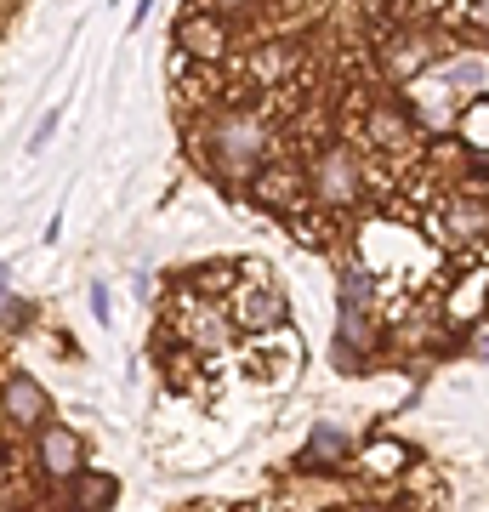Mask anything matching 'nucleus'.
<instances>
[{
  "label": "nucleus",
  "mask_w": 489,
  "mask_h": 512,
  "mask_svg": "<svg viewBox=\"0 0 489 512\" xmlns=\"http://www.w3.org/2000/svg\"><path fill=\"white\" fill-rule=\"evenodd\" d=\"M52 131H57V114H46V120H40V131H35V143H29V148H46V143H52Z\"/></svg>",
  "instance_id": "aec40b11"
},
{
  "label": "nucleus",
  "mask_w": 489,
  "mask_h": 512,
  "mask_svg": "<svg viewBox=\"0 0 489 512\" xmlns=\"http://www.w3.org/2000/svg\"><path fill=\"white\" fill-rule=\"evenodd\" d=\"M165 325H171V336H177V342L200 348L205 359H211V353H228V348H234V336H239L228 302H222V296L194 291L188 279H177V291L165 296Z\"/></svg>",
  "instance_id": "7ed1b4c3"
},
{
  "label": "nucleus",
  "mask_w": 489,
  "mask_h": 512,
  "mask_svg": "<svg viewBox=\"0 0 489 512\" xmlns=\"http://www.w3.org/2000/svg\"><path fill=\"white\" fill-rule=\"evenodd\" d=\"M393 495L410 501V507H450V484H444V473L433 461H410L399 473V484H393Z\"/></svg>",
  "instance_id": "ddd939ff"
},
{
  "label": "nucleus",
  "mask_w": 489,
  "mask_h": 512,
  "mask_svg": "<svg viewBox=\"0 0 489 512\" xmlns=\"http://www.w3.org/2000/svg\"><path fill=\"white\" fill-rule=\"evenodd\" d=\"M200 143H205V171H211L217 183L251 188V177L273 154V126H268V114L239 109L234 103V109H217L211 120H205Z\"/></svg>",
  "instance_id": "f257e3e1"
},
{
  "label": "nucleus",
  "mask_w": 489,
  "mask_h": 512,
  "mask_svg": "<svg viewBox=\"0 0 489 512\" xmlns=\"http://www.w3.org/2000/svg\"><path fill=\"white\" fill-rule=\"evenodd\" d=\"M484 319H489V302H484Z\"/></svg>",
  "instance_id": "4be33fe9"
},
{
  "label": "nucleus",
  "mask_w": 489,
  "mask_h": 512,
  "mask_svg": "<svg viewBox=\"0 0 489 512\" xmlns=\"http://www.w3.org/2000/svg\"><path fill=\"white\" fill-rule=\"evenodd\" d=\"M245 274H251V279H239V291L228 296V313H234L239 336H262V330L290 325V296L279 291L256 262H245Z\"/></svg>",
  "instance_id": "39448f33"
},
{
  "label": "nucleus",
  "mask_w": 489,
  "mask_h": 512,
  "mask_svg": "<svg viewBox=\"0 0 489 512\" xmlns=\"http://www.w3.org/2000/svg\"><path fill=\"white\" fill-rule=\"evenodd\" d=\"M91 313H97V319H109V291H103V285H91Z\"/></svg>",
  "instance_id": "412c9836"
},
{
  "label": "nucleus",
  "mask_w": 489,
  "mask_h": 512,
  "mask_svg": "<svg viewBox=\"0 0 489 512\" xmlns=\"http://www.w3.org/2000/svg\"><path fill=\"white\" fill-rule=\"evenodd\" d=\"M438 29H455V35L489 40V0H444V12H438Z\"/></svg>",
  "instance_id": "dca6fc26"
},
{
  "label": "nucleus",
  "mask_w": 489,
  "mask_h": 512,
  "mask_svg": "<svg viewBox=\"0 0 489 512\" xmlns=\"http://www.w3.org/2000/svg\"><path fill=\"white\" fill-rule=\"evenodd\" d=\"M63 501H69V507H80V512H97V507H114V501H120V478L114 473H103V467H80V473L69 478V484H63Z\"/></svg>",
  "instance_id": "4468645a"
},
{
  "label": "nucleus",
  "mask_w": 489,
  "mask_h": 512,
  "mask_svg": "<svg viewBox=\"0 0 489 512\" xmlns=\"http://www.w3.org/2000/svg\"><path fill=\"white\" fill-rule=\"evenodd\" d=\"M353 467H359V478L370 484V490H393L399 473L410 467V450H404L399 439H370L359 456H353Z\"/></svg>",
  "instance_id": "f8f14e48"
},
{
  "label": "nucleus",
  "mask_w": 489,
  "mask_h": 512,
  "mask_svg": "<svg viewBox=\"0 0 489 512\" xmlns=\"http://www.w3.org/2000/svg\"><path fill=\"white\" fill-rule=\"evenodd\" d=\"M308 188L313 200L330 205V211H359L364 194H370V165H364V154L353 143H336V137H325V143L308 154Z\"/></svg>",
  "instance_id": "20e7f679"
},
{
  "label": "nucleus",
  "mask_w": 489,
  "mask_h": 512,
  "mask_svg": "<svg viewBox=\"0 0 489 512\" xmlns=\"http://www.w3.org/2000/svg\"><path fill=\"white\" fill-rule=\"evenodd\" d=\"M455 131L467 137L472 154H489V92L461 103V114H455Z\"/></svg>",
  "instance_id": "f3484780"
},
{
  "label": "nucleus",
  "mask_w": 489,
  "mask_h": 512,
  "mask_svg": "<svg viewBox=\"0 0 489 512\" xmlns=\"http://www.w3.org/2000/svg\"><path fill=\"white\" fill-rule=\"evenodd\" d=\"M245 69H251L256 80H279V74L296 69V52H290V46H262V52H251V63H245Z\"/></svg>",
  "instance_id": "a211bd4d"
},
{
  "label": "nucleus",
  "mask_w": 489,
  "mask_h": 512,
  "mask_svg": "<svg viewBox=\"0 0 489 512\" xmlns=\"http://www.w3.org/2000/svg\"><path fill=\"white\" fill-rule=\"evenodd\" d=\"M80 467H86V439H80L74 427H63V421H40L35 427V473H40V484H46L52 495H63V484H69Z\"/></svg>",
  "instance_id": "423d86ee"
},
{
  "label": "nucleus",
  "mask_w": 489,
  "mask_h": 512,
  "mask_svg": "<svg viewBox=\"0 0 489 512\" xmlns=\"http://www.w3.org/2000/svg\"><path fill=\"white\" fill-rule=\"evenodd\" d=\"M251 200L262 205V211H279V217H290V211H302V205L313 200L308 188V160H273L251 177Z\"/></svg>",
  "instance_id": "0eeeda50"
},
{
  "label": "nucleus",
  "mask_w": 489,
  "mask_h": 512,
  "mask_svg": "<svg viewBox=\"0 0 489 512\" xmlns=\"http://www.w3.org/2000/svg\"><path fill=\"white\" fill-rule=\"evenodd\" d=\"M364 143L376 148V154H416V143H421V131H416V114L410 109H399V103H370V114H364Z\"/></svg>",
  "instance_id": "9d476101"
},
{
  "label": "nucleus",
  "mask_w": 489,
  "mask_h": 512,
  "mask_svg": "<svg viewBox=\"0 0 489 512\" xmlns=\"http://www.w3.org/2000/svg\"><path fill=\"white\" fill-rule=\"evenodd\" d=\"M40 421H52V393H46V382L29 376V370H6L0 376V427L35 433Z\"/></svg>",
  "instance_id": "6e6552de"
},
{
  "label": "nucleus",
  "mask_w": 489,
  "mask_h": 512,
  "mask_svg": "<svg viewBox=\"0 0 489 512\" xmlns=\"http://www.w3.org/2000/svg\"><path fill=\"white\" fill-rule=\"evenodd\" d=\"M177 46L182 52L205 57V63H228L234 52V29H228V12H211L194 0V12H182L177 18Z\"/></svg>",
  "instance_id": "1a4fd4ad"
},
{
  "label": "nucleus",
  "mask_w": 489,
  "mask_h": 512,
  "mask_svg": "<svg viewBox=\"0 0 489 512\" xmlns=\"http://www.w3.org/2000/svg\"><path fill=\"white\" fill-rule=\"evenodd\" d=\"M427 239L455 256L489 251V200L484 188H433L427 194Z\"/></svg>",
  "instance_id": "f03ea898"
},
{
  "label": "nucleus",
  "mask_w": 489,
  "mask_h": 512,
  "mask_svg": "<svg viewBox=\"0 0 489 512\" xmlns=\"http://www.w3.org/2000/svg\"><path fill=\"white\" fill-rule=\"evenodd\" d=\"M205 6H211V12H228V18H234V12H245V6H256V0H205Z\"/></svg>",
  "instance_id": "6ab92c4d"
},
{
  "label": "nucleus",
  "mask_w": 489,
  "mask_h": 512,
  "mask_svg": "<svg viewBox=\"0 0 489 512\" xmlns=\"http://www.w3.org/2000/svg\"><path fill=\"white\" fill-rule=\"evenodd\" d=\"M182 279H188L194 291L228 302V296L239 291V279H245V262H239V256H217V262H205V268H194V274H182Z\"/></svg>",
  "instance_id": "2eb2a0df"
},
{
  "label": "nucleus",
  "mask_w": 489,
  "mask_h": 512,
  "mask_svg": "<svg viewBox=\"0 0 489 512\" xmlns=\"http://www.w3.org/2000/svg\"><path fill=\"white\" fill-rule=\"evenodd\" d=\"M484 302H489V274L484 268H472V274H461V279L444 285V296H438V319H444L450 330H467V325L484 319Z\"/></svg>",
  "instance_id": "9b49d317"
}]
</instances>
